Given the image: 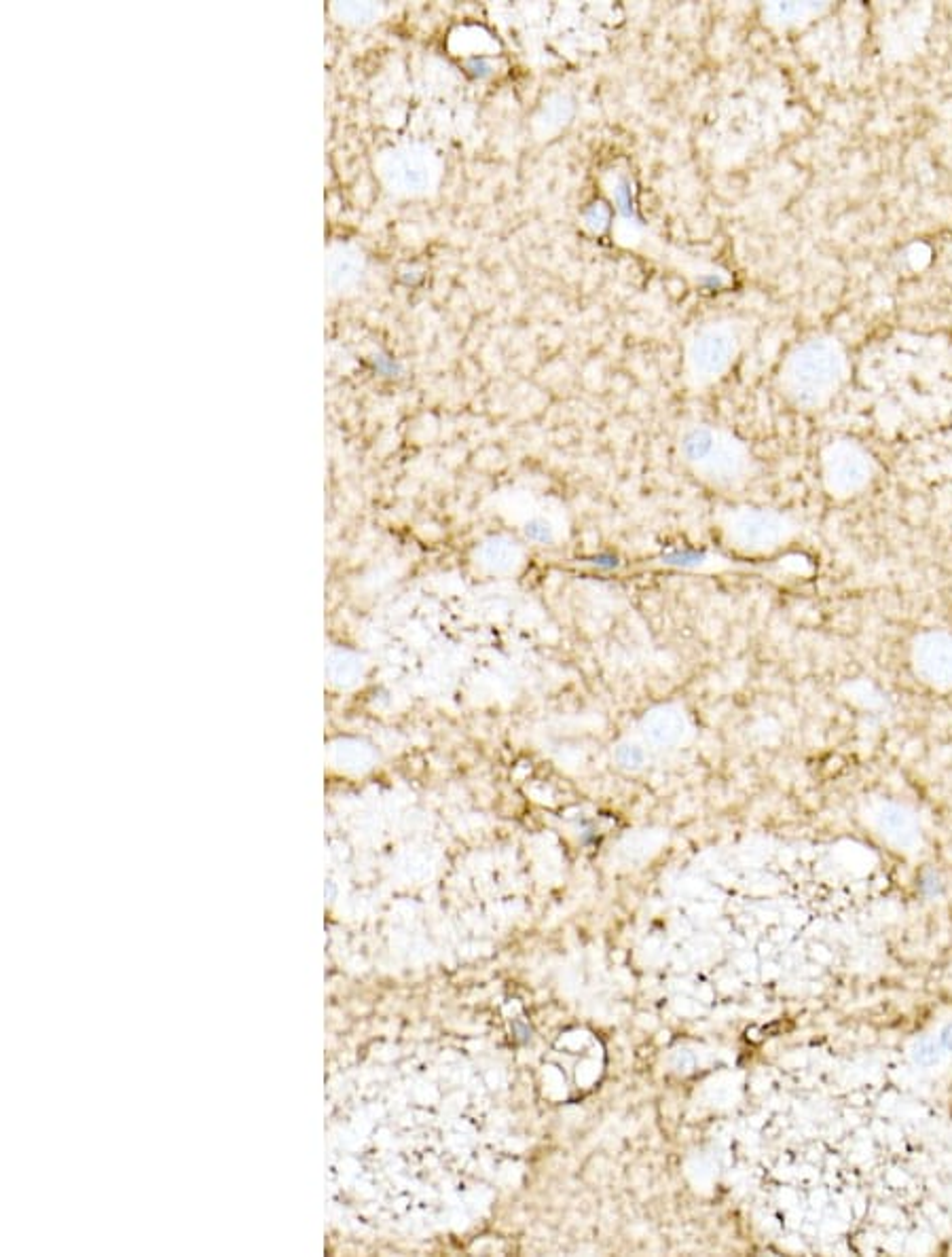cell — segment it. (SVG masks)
<instances>
[{
  "instance_id": "cell-3",
  "label": "cell",
  "mask_w": 952,
  "mask_h": 1257,
  "mask_svg": "<svg viewBox=\"0 0 952 1257\" xmlns=\"http://www.w3.org/2000/svg\"><path fill=\"white\" fill-rule=\"evenodd\" d=\"M686 730V720L677 709L660 707L646 718V737L656 745H675Z\"/></svg>"
},
{
  "instance_id": "cell-1",
  "label": "cell",
  "mask_w": 952,
  "mask_h": 1257,
  "mask_svg": "<svg viewBox=\"0 0 952 1257\" xmlns=\"http://www.w3.org/2000/svg\"><path fill=\"white\" fill-rule=\"evenodd\" d=\"M916 670L935 687L952 684V638L950 635H927L916 648Z\"/></svg>"
},
{
  "instance_id": "cell-5",
  "label": "cell",
  "mask_w": 952,
  "mask_h": 1257,
  "mask_svg": "<svg viewBox=\"0 0 952 1257\" xmlns=\"http://www.w3.org/2000/svg\"><path fill=\"white\" fill-rule=\"evenodd\" d=\"M642 758H644V756H642V750H640L638 745L623 743V745H621V750H618V760H621L623 765H627V767H629V762H633V767H635V765H640Z\"/></svg>"
},
{
  "instance_id": "cell-4",
  "label": "cell",
  "mask_w": 952,
  "mask_h": 1257,
  "mask_svg": "<svg viewBox=\"0 0 952 1257\" xmlns=\"http://www.w3.org/2000/svg\"><path fill=\"white\" fill-rule=\"evenodd\" d=\"M526 534L530 540H536V543H550L552 540V530L550 525L544 519H534L526 525Z\"/></svg>"
},
{
  "instance_id": "cell-2",
  "label": "cell",
  "mask_w": 952,
  "mask_h": 1257,
  "mask_svg": "<svg viewBox=\"0 0 952 1257\" xmlns=\"http://www.w3.org/2000/svg\"><path fill=\"white\" fill-rule=\"evenodd\" d=\"M783 523L769 513H745L735 523V536L741 547L748 549H767L774 547L776 540L783 534Z\"/></svg>"
}]
</instances>
